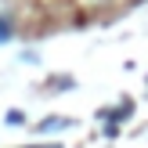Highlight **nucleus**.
I'll use <instances>...</instances> for the list:
<instances>
[{
    "label": "nucleus",
    "instance_id": "1",
    "mask_svg": "<svg viewBox=\"0 0 148 148\" xmlns=\"http://www.w3.org/2000/svg\"><path fill=\"white\" fill-rule=\"evenodd\" d=\"M11 33H14V22L7 18V14H0V43H7V40H11Z\"/></svg>",
    "mask_w": 148,
    "mask_h": 148
},
{
    "label": "nucleus",
    "instance_id": "2",
    "mask_svg": "<svg viewBox=\"0 0 148 148\" xmlns=\"http://www.w3.org/2000/svg\"><path fill=\"white\" fill-rule=\"evenodd\" d=\"M62 127H72V123H69V119H58V116H54V119H43V123H40V134H47V130H62Z\"/></svg>",
    "mask_w": 148,
    "mask_h": 148
},
{
    "label": "nucleus",
    "instance_id": "3",
    "mask_svg": "<svg viewBox=\"0 0 148 148\" xmlns=\"http://www.w3.org/2000/svg\"><path fill=\"white\" fill-rule=\"evenodd\" d=\"M36 148H58V145H36Z\"/></svg>",
    "mask_w": 148,
    "mask_h": 148
}]
</instances>
